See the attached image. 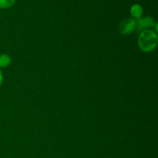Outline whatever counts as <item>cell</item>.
<instances>
[{
  "instance_id": "1",
  "label": "cell",
  "mask_w": 158,
  "mask_h": 158,
  "mask_svg": "<svg viewBox=\"0 0 158 158\" xmlns=\"http://www.w3.org/2000/svg\"><path fill=\"white\" fill-rule=\"evenodd\" d=\"M157 34L151 29H144L140 32L138 38V46L142 51L150 52L157 46Z\"/></svg>"
},
{
  "instance_id": "2",
  "label": "cell",
  "mask_w": 158,
  "mask_h": 158,
  "mask_svg": "<svg viewBox=\"0 0 158 158\" xmlns=\"http://www.w3.org/2000/svg\"><path fill=\"white\" fill-rule=\"evenodd\" d=\"M136 29V21L133 19H126L120 25V32L122 35H129Z\"/></svg>"
},
{
  "instance_id": "3",
  "label": "cell",
  "mask_w": 158,
  "mask_h": 158,
  "mask_svg": "<svg viewBox=\"0 0 158 158\" xmlns=\"http://www.w3.org/2000/svg\"><path fill=\"white\" fill-rule=\"evenodd\" d=\"M136 21V29L137 31H143L145 29L149 27H153L157 23L154 22L151 17H147L144 19H137Z\"/></svg>"
},
{
  "instance_id": "5",
  "label": "cell",
  "mask_w": 158,
  "mask_h": 158,
  "mask_svg": "<svg viewBox=\"0 0 158 158\" xmlns=\"http://www.w3.org/2000/svg\"><path fill=\"white\" fill-rule=\"evenodd\" d=\"M11 63V58L7 54H2L0 56V67H7Z\"/></svg>"
},
{
  "instance_id": "7",
  "label": "cell",
  "mask_w": 158,
  "mask_h": 158,
  "mask_svg": "<svg viewBox=\"0 0 158 158\" xmlns=\"http://www.w3.org/2000/svg\"><path fill=\"white\" fill-rule=\"evenodd\" d=\"M3 81V77H2V74L1 70H0V86H1L2 83Z\"/></svg>"
},
{
  "instance_id": "4",
  "label": "cell",
  "mask_w": 158,
  "mask_h": 158,
  "mask_svg": "<svg viewBox=\"0 0 158 158\" xmlns=\"http://www.w3.org/2000/svg\"><path fill=\"white\" fill-rule=\"evenodd\" d=\"M131 13L134 18L139 19L143 14V9L140 5H134L131 9Z\"/></svg>"
},
{
  "instance_id": "6",
  "label": "cell",
  "mask_w": 158,
  "mask_h": 158,
  "mask_svg": "<svg viewBox=\"0 0 158 158\" xmlns=\"http://www.w3.org/2000/svg\"><path fill=\"white\" fill-rule=\"evenodd\" d=\"M15 0H0V9L11 7L15 3Z\"/></svg>"
}]
</instances>
